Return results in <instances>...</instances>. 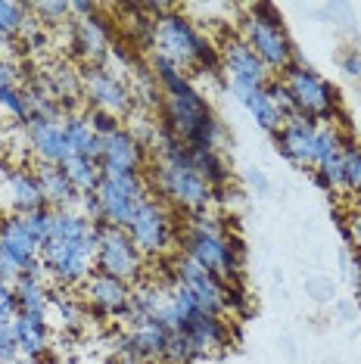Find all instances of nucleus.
Masks as SVG:
<instances>
[{"label": "nucleus", "instance_id": "nucleus-1", "mask_svg": "<svg viewBox=\"0 0 361 364\" xmlns=\"http://www.w3.org/2000/svg\"><path fill=\"white\" fill-rule=\"evenodd\" d=\"M153 78L162 90V125L175 134L184 146L193 150H218L221 144V122L212 112L200 87L187 78L184 69H178L171 60L153 53L150 60Z\"/></svg>", "mask_w": 361, "mask_h": 364}, {"label": "nucleus", "instance_id": "nucleus-2", "mask_svg": "<svg viewBox=\"0 0 361 364\" xmlns=\"http://www.w3.org/2000/svg\"><path fill=\"white\" fill-rule=\"evenodd\" d=\"M94 237H97V225L85 212L78 209L53 212L50 234L41 246V259H38L47 280H53L63 289L85 287V280L97 271Z\"/></svg>", "mask_w": 361, "mask_h": 364}, {"label": "nucleus", "instance_id": "nucleus-3", "mask_svg": "<svg viewBox=\"0 0 361 364\" xmlns=\"http://www.w3.org/2000/svg\"><path fill=\"white\" fill-rule=\"evenodd\" d=\"M156 168H153V181L156 190L162 193V203L175 205L190 218V215L209 212L215 203V190L206 184V178L187 162V146L162 125L156 131Z\"/></svg>", "mask_w": 361, "mask_h": 364}, {"label": "nucleus", "instance_id": "nucleus-4", "mask_svg": "<svg viewBox=\"0 0 361 364\" xmlns=\"http://www.w3.org/2000/svg\"><path fill=\"white\" fill-rule=\"evenodd\" d=\"M180 255H187L190 262H196L200 268L218 274L225 284H237L240 277V264H243V250L240 243L227 234L225 221L212 212L190 215L184 221L178 234Z\"/></svg>", "mask_w": 361, "mask_h": 364}, {"label": "nucleus", "instance_id": "nucleus-5", "mask_svg": "<svg viewBox=\"0 0 361 364\" xmlns=\"http://www.w3.org/2000/svg\"><path fill=\"white\" fill-rule=\"evenodd\" d=\"M153 47L159 56L171 60L184 72L200 69V72H209V75H218L221 72V53L209 44L206 35H203L184 13L171 10V6L156 19Z\"/></svg>", "mask_w": 361, "mask_h": 364}, {"label": "nucleus", "instance_id": "nucleus-6", "mask_svg": "<svg viewBox=\"0 0 361 364\" xmlns=\"http://www.w3.org/2000/svg\"><path fill=\"white\" fill-rule=\"evenodd\" d=\"M146 200H150V187L141 175H103L94 193L81 196V205L94 225L128 230Z\"/></svg>", "mask_w": 361, "mask_h": 364}, {"label": "nucleus", "instance_id": "nucleus-7", "mask_svg": "<svg viewBox=\"0 0 361 364\" xmlns=\"http://www.w3.org/2000/svg\"><path fill=\"white\" fill-rule=\"evenodd\" d=\"M246 47L265 63V69L271 75H284L290 69L293 56H296V47H293L290 35H286L281 16L271 4H256V6H246L243 19H240V35Z\"/></svg>", "mask_w": 361, "mask_h": 364}, {"label": "nucleus", "instance_id": "nucleus-8", "mask_svg": "<svg viewBox=\"0 0 361 364\" xmlns=\"http://www.w3.org/2000/svg\"><path fill=\"white\" fill-rule=\"evenodd\" d=\"M284 87L290 90L293 97V106H296V112L302 119H311V122H327V125H333L336 112H340V100H336V90L327 85V81L318 75L311 65H306L299 60V53L293 56L290 69L281 75Z\"/></svg>", "mask_w": 361, "mask_h": 364}, {"label": "nucleus", "instance_id": "nucleus-9", "mask_svg": "<svg viewBox=\"0 0 361 364\" xmlns=\"http://www.w3.org/2000/svg\"><path fill=\"white\" fill-rule=\"evenodd\" d=\"M94 262H97V271L125 280L131 287H137L144 280V262L146 259H144V252L137 250L134 240H131V234L122 228L97 225Z\"/></svg>", "mask_w": 361, "mask_h": 364}, {"label": "nucleus", "instance_id": "nucleus-10", "mask_svg": "<svg viewBox=\"0 0 361 364\" xmlns=\"http://www.w3.org/2000/svg\"><path fill=\"white\" fill-rule=\"evenodd\" d=\"M168 277L184 287L209 314H225V311H234L237 305H240V293H237L234 284H225L218 274L200 268V264L190 262L187 255H178L175 264H171V271H168Z\"/></svg>", "mask_w": 361, "mask_h": 364}, {"label": "nucleus", "instance_id": "nucleus-11", "mask_svg": "<svg viewBox=\"0 0 361 364\" xmlns=\"http://www.w3.org/2000/svg\"><path fill=\"white\" fill-rule=\"evenodd\" d=\"M128 234L137 243V250L144 252V259H162V255H168L178 246L180 225L175 221V215H171L166 203L150 196V200L141 205L137 218L131 221Z\"/></svg>", "mask_w": 361, "mask_h": 364}, {"label": "nucleus", "instance_id": "nucleus-12", "mask_svg": "<svg viewBox=\"0 0 361 364\" xmlns=\"http://www.w3.org/2000/svg\"><path fill=\"white\" fill-rule=\"evenodd\" d=\"M81 90H85L87 103L94 106V112H106L112 119H119V115L134 109V90L109 65H90V69H85Z\"/></svg>", "mask_w": 361, "mask_h": 364}, {"label": "nucleus", "instance_id": "nucleus-13", "mask_svg": "<svg viewBox=\"0 0 361 364\" xmlns=\"http://www.w3.org/2000/svg\"><path fill=\"white\" fill-rule=\"evenodd\" d=\"M218 53H221V72H225L227 87H231L234 97H243V94L259 90V87H268L271 72L240 38H227Z\"/></svg>", "mask_w": 361, "mask_h": 364}, {"label": "nucleus", "instance_id": "nucleus-14", "mask_svg": "<svg viewBox=\"0 0 361 364\" xmlns=\"http://www.w3.org/2000/svg\"><path fill=\"white\" fill-rule=\"evenodd\" d=\"M0 252H4L6 277L16 280L22 271L35 268L41 259V243L31 237L22 215H6L0 218Z\"/></svg>", "mask_w": 361, "mask_h": 364}, {"label": "nucleus", "instance_id": "nucleus-15", "mask_svg": "<svg viewBox=\"0 0 361 364\" xmlns=\"http://www.w3.org/2000/svg\"><path fill=\"white\" fill-rule=\"evenodd\" d=\"M100 168L103 175H141L144 144L131 128L119 125L100 137Z\"/></svg>", "mask_w": 361, "mask_h": 364}, {"label": "nucleus", "instance_id": "nucleus-16", "mask_svg": "<svg viewBox=\"0 0 361 364\" xmlns=\"http://www.w3.org/2000/svg\"><path fill=\"white\" fill-rule=\"evenodd\" d=\"M131 284L119 277H109L103 274V271H94L85 287H81V302L87 305L94 314H100V318H125L128 305H131Z\"/></svg>", "mask_w": 361, "mask_h": 364}, {"label": "nucleus", "instance_id": "nucleus-17", "mask_svg": "<svg viewBox=\"0 0 361 364\" xmlns=\"http://www.w3.org/2000/svg\"><path fill=\"white\" fill-rule=\"evenodd\" d=\"M274 144H277V153L284 159H290L293 165L299 168H315V144H318V122L311 119H286L281 131L274 134Z\"/></svg>", "mask_w": 361, "mask_h": 364}, {"label": "nucleus", "instance_id": "nucleus-18", "mask_svg": "<svg viewBox=\"0 0 361 364\" xmlns=\"http://www.w3.org/2000/svg\"><path fill=\"white\" fill-rule=\"evenodd\" d=\"M69 26H72V47H75V53L87 63V69L90 65H106V60H109V53H112V41H109V28H106V22L100 19V13L78 16Z\"/></svg>", "mask_w": 361, "mask_h": 364}, {"label": "nucleus", "instance_id": "nucleus-19", "mask_svg": "<svg viewBox=\"0 0 361 364\" xmlns=\"http://www.w3.org/2000/svg\"><path fill=\"white\" fill-rule=\"evenodd\" d=\"M26 140L31 153H35L38 165H65V159H69L63 119H28Z\"/></svg>", "mask_w": 361, "mask_h": 364}, {"label": "nucleus", "instance_id": "nucleus-20", "mask_svg": "<svg viewBox=\"0 0 361 364\" xmlns=\"http://www.w3.org/2000/svg\"><path fill=\"white\" fill-rule=\"evenodd\" d=\"M0 193L10 203L13 215H26L35 209H44V193H41L38 175L28 168H6L4 178H0Z\"/></svg>", "mask_w": 361, "mask_h": 364}, {"label": "nucleus", "instance_id": "nucleus-21", "mask_svg": "<svg viewBox=\"0 0 361 364\" xmlns=\"http://www.w3.org/2000/svg\"><path fill=\"white\" fill-rule=\"evenodd\" d=\"M35 175H38V184H41V193H44L47 209L72 212L78 205L81 193H78V187L72 184V178L65 175L63 165H38Z\"/></svg>", "mask_w": 361, "mask_h": 364}, {"label": "nucleus", "instance_id": "nucleus-22", "mask_svg": "<svg viewBox=\"0 0 361 364\" xmlns=\"http://www.w3.org/2000/svg\"><path fill=\"white\" fill-rule=\"evenodd\" d=\"M16 289V302H19V314H38V318H47L50 311V289H47V274L41 264L22 271L19 277L13 280Z\"/></svg>", "mask_w": 361, "mask_h": 364}, {"label": "nucleus", "instance_id": "nucleus-23", "mask_svg": "<svg viewBox=\"0 0 361 364\" xmlns=\"http://www.w3.org/2000/svg\"><path fill=\"white\" fill-rule=\"evenodd\" d=\"M13 330H16V343H19L22 358H44L47 346H50V324H47V318H38V314H16Z\"/></svg>", "mask_w": 361, "mask_h": 364}, {"label": "nucleus", "instance_id": "nucleus-24", "mask_svg": "<svg viewBox=\"0 0 361 364\" xmlns=\"http://www.w3.org/2000/svg\"><path fill=\"white\" fill-rule=\"evenodd\" d=\"M65 128V144H69V156L75 159H90V162H100V137L97 131L90 128V119L81 112H72L63 119Z\"/></svg>", "mask_w": 361, "mask_h": 364}, {"label": "nucleus", "instance_id": "nucleus-25", "mask_svg": "<svg viewBox=\"0 0 361 364\" xmlns=\"http://www.w3.org/2000/svg\"><path fill=\"white\" fill-rule=\"evenodd\" d=\"M0 112L10 115L13 122H28V103H26V87L19 85L16 65L0 56Z\"/></svg>", "mask_w": 361, "mask_h": 364}, {"label": "nucleus", "instance_id": "nucleus-26", "mask_svg": "<svg viewBox=\"0 0 361 364\" xmlns=\"http://www.w3.org/2000/svg\"><path fill=\"white\" fill-rule=\"evenodd\" d=\"M237 100L243 103V109L252 115V122L262 128V131H268V134H277L284 125V119H281V112H277V106L274 100H271V94H268V87H259V90H249V94H243V97H237Z\"/></svg>", "mask_w": 361, "mask_h": 364}, {"label": "nucleus", "instance_id": "nucleus-27", "mask_svg": "<svg viewBox=\"0 0 361 364\" xmlns=\"http://www.w3.org/2000/svg\"><path fill=\"white\" fill-rule=\"evenodd\" d=\"M187 162H190L193 168L200 171L203 178H206V184L215 190V193L227 184V181H231L227 162L221 159V153H218V150H193V146H187Z\"/></svg>", "mask_w": 361, "mask_h": 364}, {"label": "nucleus", "instance_id": "nucleus-28", "mask_svg": "<svg viewBox=\"0 0 361 364\" xmlns=\"http://www.w3.org/2000/svg\"><path fill=\"white\" fill-rule=\"evenodd\" d=\"M31 19L28 4H16V0H0V44L10 47L16 38H22Z\"/></svg>", "mask_w": 361, "mask_h": 364}, {"label": "nucleus", "instance_id": "nucleus-29", "mask_svg": "<svg viewBox=\"0 0 361 364\" xmlns=\"http://www.w3.org/2000/svg\"><path fill=\"white\" fill-rule=\"evenodd\" d=\"M63 168H65V175L72 178V184L78 187V193H81V196L94 193L97 184H100V178H103L100 162H90V159H75V156H69Z\"/></svg>", "mask_w": 361, "mask_h": 364}, {"label": "nucleus", "instance_id": "nucleus-30", "mask_svg": "<svg viewBox=\"0 0 361 364\" xmlns=\"http://www.w3.org/2000/svg\"><path fill=\"white\" fill-rule=\"evenodd\" d=\"M343 193H352V196H361V146L358 144H349L346 153H343V184H340Z\"/></svg>", "mask_w": 361, "mask_h": 364}, {"label": "nucleus", "instance_id": "nucleus-31", "mask_svg": "<svg viewBox=\"0 0 361 364\" xmlns=\"http://www.w3.org/2000/svg\"><path fill=\"white\" fill-rule=\"evenodd\" d=\"M28 6H31V16L44 28L72 22V4H65V0H44V4H28Z\"/></svg>", "mask_w": 361, "mask_h": 364}, {"label": "nucleus", "instance_id": "nucleus-32", "mask_svg": "<svg viewBox=\"0 0 361 364\" xmlns=\"http://www.w3.org/2000/svg\"><path fill=\"white\" fill-rule=\"evenodd\" d=\"M50 305H56V311H60V318L65 321L69 327H75L81 318H85V302L75 299V296H69V293H60V296H53Z\"/></svg>", "mask_w": 361, "mask_h": 364}, {"label": "nucleus", "instance_id": "nucleus-33", "mask_svg": "<svg viewBox=\"0 0 361 364\" xmlns=\"http://www.w3.org/2000/svg\"><path fill=\"white\" fill-rule=\"evenodd\" d=\"M19 343H16L13 321H0V364H19Z\"/></svg>", "mask_w": 361, "mask_h": 364}, {"label": "nucleus", "instance_id": "nucleus-34", "mask_svg": "<svg viewBox=\"0 0 361 364\" xmlns=\"http://www.w3.org/2000/svg\"><path fill=\"white\" fill-rule=\"evenodd\" d=\"M16 314H19V302H16L13 280L0 277V321H13Z\"/></svg>", "mask_w": 361, "mask_h": 364}, {"label": "nucleus", "instance_id": "nucleus-35", "mask_svg": "<svg viewBox=\"0 0 361 364\" xmlns=\"http://www.w3.org/2000/svg\"><path fill=\"white\" fill-rule=\"evenodd\" d=\"M346 237L352 240V246L358 250V255H361V209H355L349 215V225H346Z\"/></svg>", "mask_w": 361, "mask_h": 364}, {"label": "nucleus", "instance_id": "nucleus-36", "mask_svg": "<svg viewBox=\"0 0 361 364\" xmlns=\"http://www.w3.org/2000/svg\"><path fill=\"white\" fill-rule=\"evenodd\" d=\"M246 181H249V187L256 190V193H268V190H271L265 171H259V168H249V171H246Z\"/></svg>", "mask_w": 361, "mask_h": 364}, {"label": "nucleus", "instance_id": "nucleus-37", "mask_svg": "<svg viewBox=\"0 0 361 364\" xmlns=\"http://www.w3.org/2000/svg\"><path fill=\"white\" fill-rule=\"evenodd\" d=\"M343 69H346V75H361V56L355 50H349L346 56H343Z\"/></svg>", "mask_w": 361, "mask_h": 364}, {"label": "nucleus", "instance_id": "nucleus-38", "mask_svg": "<svg viewBox=\"0 0 361 364\" xmlns=\"http://www.w3.org/2000/svg\"><path fill=\"white\" fill-rule=\"evenodd\" d=\"M0 277H4V280H10V277H6V264H4V252H0Z\"/></svg>", "mask_w": 361, "mask_h": 364}, {"label": "nucleus", "instance_id": "nucleus-39", "mask_svg": "<svg viewBox=\"0 0 361 364\" xmlns=\"http://www.w3.org/2000/svg\"><path fill=\"white\" fill-rule=\"evenodd\" d=\"M134 364H168V361H134Z\"/></svg>", "mask_w": 361, "mask_h": 364}]
</instances>
